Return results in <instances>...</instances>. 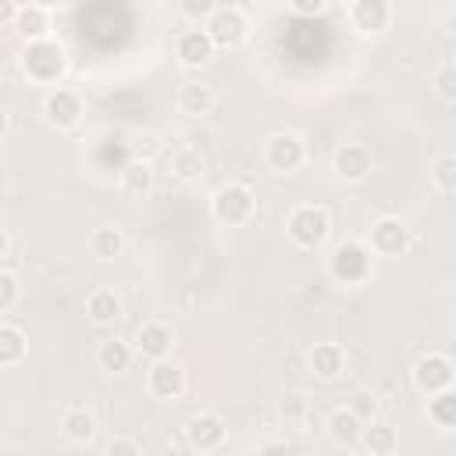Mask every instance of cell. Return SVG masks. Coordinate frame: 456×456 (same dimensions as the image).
<instances>
[{
    "label": "cell",
    "instance_id": "21",
    "mask_svg": "<svg viewBox=\"0 0 456 456\" xmlns=\"http://www.w3.org/2000/svg\"><path fill=\"white\" fill-rule=\"evenodd\" d=\"M61 435L71 442V445H89L96 438V417L86 410V406H68L61 413Z\"/></svg>",
    "mask_w": 456,
    "mask_h": 456
},
{
    "label": "cell",
    "instance_id": "4",
    "mask_svg": "<svg viewBox=\"0 0 456 456\" xmlns=\"http://www.w3.org/2000/svg\"><path fill=\"white\" fill-rule=\"evenodd\" d=\"M210 214L217 224L224 228H239V224H249L253 214H256V196L249 185L242 182H224L210 192Z\"/></svg>",
    "mask_w": 456,
    "mask_h": 456
},
{
    "label": "cell",
    "instance_id": "16",
    "mask_svg": "<svg viewBox=\"0 0 456 456\" xmlns=\"http://www.w3.org/2000/svg\"><path fill=\"white\" fill-rule=\"evenodd\" d=\"M306 363H310V374L321 378V381H335L346 374V349L338 342H314L310 353H306Z\"/></svg>",
    "mask_w": 456,
    "mask_h": 456
},
{
    "label": "cell",
    "instance_id": "40",
    "mask_svg": "<svg viewBox=\"0 0 456 456\" xmlns=\"http://www.w3.org/2000/svg\"><path fill=\"white\" fill-rule=\"evenodd\" d=\"M7 249H11V235H7V228L0 224V260L7 256Z\"/></svg>",
    "mask_w": 456,
    "mask_h": 456
},
{
    "label": "cell",
    "instance_id": "25",
    "mask_svg": "<svg viewBox=\"0 0 456 456\" xmlns=\"http://www.w3.org/2000/svg\"><path fill=\"white\" fill-rule=\"evenodd\" d=\"M118 182H121V192H128V196H146V192L153 189V167H150V160H142V157L128 160V164L121 167Z\"/></svg>",
    "mask_w": 456,
    "mask_h": 456
},
{
    "label": "cell",
    "instance_id": "18",
    "mask_svg": "<svg viewBox=\"0 0 456 456\" xmlns=\"http://www.w3.org/2000/svg\"><path fill=\"white\" fill-rule=\"evenodd\" d=\"M175 103H178V110H182L185 118H203V114H210V110H214V89H210L207 82L189 78V82H182V86H178Z\"/></svg>",
    "mask_w": 456,
    "mask_h": 456
},
{
    "label": "cell",
    "instance_id": "8",
    "mask_svg": "<svg viewBox=\"0 0 456 456\" xmlns=\"http://www.w3.org/2000/svg\"><path fill=\"white\" fill-rule=\"evenodd\" d=\"M363 242L370 246L374 256H403V253L413 246V232H410V224H406L403 217L385 214V217H378V221L367 228V239H363Z\"/></svg>",
    "mask_w": 456,
    "mask_h": 456
},
{
    "label": "cell",
    "instance_id": "13",
    "mask_svg": "<svg viewBox=\"0 0 456 456\" xmlns=\"http://www.w3.org/2000/svg\"><path fill=\"white\" fill-rule=\"evenodd\" d=\"M331 171L338 182L346 185H360L370 171H374V157L363 142H342L335 153H331Z\"/></svg>",
    "mask_w": 456,
    "mask_h": 456
},
{
    "label": "cell",
    "instance_id": "27",
    "mask_svg": "<svg viewBox=\"0 0 456 456\" xmlns=\"http://www.w3.org/2000/svg\"><path fill=\"white\" fill-rule=\"evenodd\" d=\"M171 175H175L178 182H200V178L207 175V160H203V153H200L196 146H182V150H175V153H171Z\"/></svg>",
    "mask_w": 456,
    "mask_h": 456
},
{
    "label": "cell",
    "instance_id": "39",
    "mask_svg": "<svg viewBox=\"0 0 456 456\" xmlns=\"http://www.w3.org/2000/svg\"><path fill=\"white\" fill-rule=\"evenodd\" d=\"M28 4H36V7H43V11H50V14H53V11H61L68 0H28Z\"/></svg>",
    "mask_w": 456,
    "mask_h": 456
},
{
    "label": "cell",
    "instance_id": "11",
    "mask_svg": "<svg viewBox=\"0 0 456 456\" xmlns=\"http://www.w3.org/2000/svg\"><path fill=\"white\" fill-rule=\"evenodd\" d=\"M146 388H150L153 399L171 403V399H182V392L189 388V374H185V367L175 363L171 356H160V360H150Z\"/></svg>",
    "mask_w": 456,
    "mask_h": 456
},
{
    "label": "cell",
    "instance_id": "32",
    "mask_svg": "<svg viewBox=\"0 0 456 456\" xmlns=\"http://www.w3.org/2000/svg\"><path fill=\"white\" fill-rule=\"evenodd\" d=\"M346 410H349V413H356V417L367 424V420H374V417H378V395H374L370 388H356V392H349Z\"/></svg>",
    "mask_w": 456,
    "mask_h": 456
},
{
    "label": "cell",
    "instance_id": "23",
    "mask_svg": "<svg viewBox=\"0 0 456 456\" xmlns=\"http://www.w3.org/2000/svg\"><path fill=\"white\" fill-rule=\"evenodd\" d=\"M428 420L442 435H449L456 428V392L452 388H442V392H431L428 395Z\"/></svg>",
    "mask_w": 456,
    "mask_h": 456
},
{
    "label": "cell",
    "instance_id": "34",
    "mask_svg": "<svg viewBox=\"0 0 456 456\" xmlns=\"http://www.w3.org/2000/svg\"><path fill=\"white\" fill-rule=\"evenodd\" d=\"M214 7H217V0H178L182 18H189V21H203Z\"/></svg>",
    "mask_w": 456,
    "mask_h": 456
},
{
    "label": "cell",
    "instance_id": "17",
    "mask_svg": "<svg viewBox=\"0 0 456 456\" xmlns=\"http://www.w3.org/2000/svg\"><path fill=\"white\" fill-rule=\"evenodd\" d=\"M121 296L114 292V289H107V285H100V289H93L89 296H86V317L96 324V328H110V324H118L121 321Z\"/></svg>",
    "mask_w": 456,
    "mask_h": 456
},
{
    "label": "cell",
    "instance_id": "29",
    "mask_svg": "<svg viewBox=\"0 0 456 456\" xmlns=\"http://www.w3.org/2000/svg\"><path fill=\"white\" fill-rule=\"evenodd\" d=\"M431 182L442 196H452L456 192V153L452 150H442L435 160H431Z\"/></svg>",
    "mask_w": 456,
    "mask_h": 456
},
{
    "label": "cell",
    "instance_id": "41",
    "mask_svg": "<svg viewBox=\"0 0 456 456\" xmlns=\"http://www.w3.org/2000/svg\"><path fill=\"white\" fill-rule=\"evenodd\" d=\"M7 128H11V118H7V110H4V107H0V139H4V135H7Z\"/></svg>",
    "mask_w": 456,
    "mask_h": 456
},
{
    "label": "cell",
    "instance_id": "36",
    "mask_svg": "<svg viewBox=\"0 0 456 456\" xmlns=\"http://www.w3.org/2000/svg\"><path fill=\"white\" fill-rule=\"evenodd\" d=\"M285 4H289V11H292V14L317 18V14H324V11H328V4H331V0H285Z\"/></svg>",
    "mask_w": 456,
    "mask_h": 456
},
{
    "label": "cell",
    "instance_id": "42",
    "mask_svg": "<svg viewBox=\"0 0 456 456\" xmlns=\"http://www.w3.org/2000/svg\"><path fill=\"white\" fill-rule=\"evenodd\" d=\"M0 82H4V71H0Z\"/></svg>",
    "mask_w": 456,
    "mask_h": 456
},
{
    "label": "cell",
    "instance_id": "33",
    "mask_svg": "<svg viewBox=\"0 0 456 456\" xmlns=\"http://www.w3.org/2000/svg\"><path fill=\"white\" fill-rule=\"evenodd\" d=\"M21 303V281L11 267H0V314H11Z\"/></svg>",
    "mask_w": 456,
    "mask_h": 456
},
{
    "label": "cell",
    "instance_id": "24",
    "mask_svg": "<svg viewBox=\"0 0 456 456\" xmlns=\"http://www.w3.org/2000/svg\"><path fill=\"white\" fill-rule=\"evenodd\" d=\"M14 32H18L21 39H43V36H50V11L36 7V4L18 7V14H14Z\"/></svg>",
    "mask_w": 456,
    "mask_h": 456
},
{
    "label": "cell",
    "instance_id": "28",
    "mask_svg": "<svg viewBox=\"0 0 456 456\" xmlns=\"http://www.w3.org/2000/svg\"><path fill=\"white\" fill-rule=\"evenodd\" d=\"M28 356V338L18 324H0V367H18Z\"/></svg>",
    "mask_w": 456,
    "mask_h": 456
},
{
    "label": "cell",
    "instance_id": "14",
    "mask_svg": "<svg viewBox=\"0 0 456 456\" xmlns=\"http://www.w3.org/2000/svg\"><path fill=\"white\" fill-rule=\"evenodd\" d=\"M132 349H135V356H142V360L171 356V353H175V331H171V324H164V321H146V324H139V331H135V338H132Z\"/></svg>",
    "mask_w": 456,
    "mask_h": 456
},
{
    "label": "cell",
    "instance_id": "10",
    "mask_svg": "<svg viewBox=\"0 0 456 456\" xmlns=\"http://www.w3.org/2000/svg\"><path fill=\"white\" fill-rule=\"evenodd\" d=\"M410 381H413V388H417L420 395H431V392L452 388V381H456V367H452V360H449L445 353H424V356L413 363Z\"/></svg>",
    "mask_w": 456,
    "mask_h": 456
},
{
    "label": "cell",
    "instance_id": "19",
    "mask_svg": "<svg viewBox=\"0 0 456 456\" xmlns=\"http://www.w3.org/2000/svg\"><path fill=\"white\" fill-rule=\"evenodd\" d=\"M356 445H363L370 456H392V452L399 449V435H395L392 424H385V420L374 417V420H367V424L360 428Z\"/></svg>",
    "mask_w": 456,
    "mask_h": 456
},
{
    "label": "cell",
    "instance_id": "5",
    "mask_svg": "<svg viewBox=\"0 0 456 456\" xmlns=\"http://www.w3.org/2000/svg\"><path fill=\"white\" fill-rule=\"evenodd\" d=\"M200 25H203V32L210 36V43L217 50H232V46H239L249 36V18L235 4H217Z\"/></svg>",
    "mask_w": 456,
    "mask_h": 456
},
{
    "label": "cell",
    "instance_id": "31",
    "mask_svg": "<svg viewBox=\"0 0 456 456\" xmlns=\"http://www.w3.org/2000/svg\"><path fill=\"white\" fill-rule=\"evenodd\" d=\"M431 89H435V96H438L442 103H456V68H452V61H442V64L435 68Z\"/></svg>",
    "mask_w": 456,
    "mask_h": 456
},
{
    "label": "cell",
    "instance_id": "26",
    "mask_svg": "<svg viewBox=\"0 0 456 456\" xmlns=\"http://www.w3.org/2000/svg\"><path fill=\"white\" fill-rule=\"evenodd\" d=\"M324 428H328V438H331V442H338V445H356L363 420H360L356 413H349L346 406H338V410L328 413V424H324Z\"/></svg>",
    "mask_w": 456,
    "mask_h": 456
},
{
    "label": "cell",
    "instance_id": "2",
    "mask_svg": "<svg viewBox=\"0 0 456 456\" xmlns=\"http://www.w3.org/2000/svg\"><path fill=\"white\" fill-rule=\"evenodd\" d=\"M328 274L335 285H346V289H356V285H367L370 274H374V253L363 239H346L338 246H331L328 253Z\"/></svg>",
    "mask_w": 456,
    "mask_h": 456
},
{
    "label": "cell",
    "instance_id": "12",
    "mask_svg": "<svg viewBox=\"0 0 456 456\" xmlns=\"http://www.w3.org/2000/svg\"><path fill=\"white\" fill-rule=\"evenodd\" d=\"M224 438H228V424L210 410H200L185 420V445L196 452H217Z\"/></svg>",
    "mask_w": 456,
    "mask_h": 456
},
{
    "label": "cell",
    "instance_id": "30",
    "mask_svg": "<svg viewBox=\"0 0 456 456\" xmlns=\"http://www.w3.org/2000/svg\"><path fill=\"white\" fill-rule=\"evenodd\" d=\"M278 417H281L289 428L306 424V417H310V395H306V392H281V399H278Z\"/></svg>",
    "mask_w": 456,
    "mask_h": 456
},
{
    "label": "cell",
    "instance_id": "38",
    "mask_svg": "<svg viewBox=\"0 0 456 456\" xmlns=\"http://www.w3.org/2000/svg\"><path fill=\"white\" fill-rule=\"evenodd\" d=\"M18 0H0V28H7V25H14V14H18Z\"/></svg>",
    "mask_w": 456,
    "mask_h": 456
},
{
    "label": "cell",
    "instance_id": "35",
    "mask_svg": "<svg viewBox=\"0 0 456 456\" xmlns=\"http://www.w3.org/2000/svg\"><path fill=\"white\" fill-rule=\"evenodd\" d=\"M107 456H142V442L128 438V435H118L107 442Z\"/></svg>",
    "mask_w": 456,
    "mask_h": 456
},
{
    "label": "cell",
    "instance_id": "15",
    "mask_svg": "<svg viewBox=\"0 0 456 456\" xmlns=\"http://www.w3.org/2000/svg\"><path fill=\"white\" fill-rule=\"evenodd\" d=\"M214 53H217V46L210 43V36L203 28H185L175 36V57L182 68H203V64H210Z\"/></svg>",
    "mask_w": 456,
    "mask_h": 456
},
{
    "label": "cell",
    "instance_id": "20",
    "mask_svg": "<svg viewBox=\"0 0 456 456\" xmlns=\"http://www.w3.org/2000/svg\"><path fill=\"white\" fill-rule=\"evenodd\" d=\"M132 360H135V349L125 338H103L96 346V367L103 374H125L132 367Z\"/></svg>",
    "mask_w": 456,
    "mask_h": 456
},
{
    "label": "cell",
    "instance_id": "37",
    "mask_svg": "<svg viewBox=\"0 0 456 456\" xmlns=\"http://www.w3.org/2000/svg\"><path fill=\"white\" fill-rule=\"evenodd\" d=\"M157 146H160V142H157L153 132H142V135L132 139V150H135V157H142V160H150V153H153Z\"/></svg>",
    "mask_w": 456,
    "mask_h": 456
},
{
    "label": "cell",
    "instance_id": "6",
    "mask_svg": "<svg viewBox=\"0 0 456 456\" xmlns=\"http://www.w3.org/2000/svg\"><path fill=\"white\" fill-rule=\"evenodd\" d=\"M39 107H43L46 125H53L57 132H75L82 125V114H86L82 96L75 89H68V86H50Z\"/></svg>",
    "mask_w": 456,
    "mask_h": 456
},
{
    "label": "cell",
    "instance_id": "22",
    "mask_svg": "<svg viewBox=\"0 0 456 456\" xmlns=\"http://www.w3.org/2000/svg\"><path fill=\"white\" fill-rule=\"evenodd\" d=\"M89 253L100 260V264H110L125 253V232L118 224H100L89 232Z\"/></svg>",
    "mask_w": 456,
    "mask_h": 456
},
{
    "label": "cell",
    "instance_id": "1",
    "mask_svg": "<svg viewBox=\"0 0 456 456\" xmlns=\"http://www.w3.org/2000/svg\"><path fill=\"white\" fill-rule=\"evenodd\" d=\"M18 68L36 86H61V78L68 75V50L53 36L25 39V46L18 53Z\"/></svg>",
    "mask_w": 456,
    "mask_h": 456
},
{
    "label": "cell",
    "instance_id": "3",
    "mask_svg": "<svg viewBox=\"0 0 456 456\" xmlns=\"http://www.w3.org/2000/svg\"><path fill=\"white\" fill-rule=\"evenodd\" d=\"M285 235L299 249H321L331 235V214L321 203H299L285 217Z\"/></svg>",
    "mask_w": 456,
    "mask_h": 456
},
{
    "label": "cell",
    "instance_id": "9",
    "mask_svg": "<svg viewBox=\"0 0 456 456\" xmlns=\"http://www.w3.org/2000/svg\"><path fill=\"white\" fill-rule=\"evenodd\" d=\"M392 18H395V11H392L388 0H353L349 11H346L349 28L356 36H363V39H374V36L388 32L392 28Z\"/></svg>",
    "mask_w": 456,
    "mask_h": 456
},
{
    "label": "cell",
    "instance_id": "7",
    "mask_svg": "<svg viewBox=\"0 0 456 456\" xmlns=\"http://www.w3.org/2000/svg\"><path fill=\"white\" fill-rule=\"evenodd\" d=\"M264 164L274 175H292L306 164V142L296 132H271L264 139Z\"/></svg>",
    "mask_w": 456,
    "mask_h": 456
}]
</instances>
